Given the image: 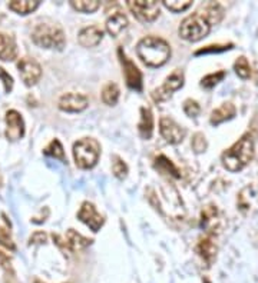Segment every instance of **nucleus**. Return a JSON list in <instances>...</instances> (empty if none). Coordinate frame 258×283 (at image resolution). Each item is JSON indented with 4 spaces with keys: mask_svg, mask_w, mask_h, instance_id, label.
I'll return each instance as SVG.
<instances>
[{
    "mask_svg": "<svg viewBox=\"0 0 258 283\" xmlns=\"http://www.w3.org/2000/svg\"><path fill=\"white\" fill-rule=\"evenodd\" d=\"M0 245L4 246L6 249L14 250V243L12 236H10V232L4 227H0Z\"/></svg>",
    "mask_w": 258,
    "mask_h": 283,
    "instance_id": "473e14b6",
    "label": "nucleus"
},
{
    "mask_svg": "<svg viewBox=\"0 0 258 283\" xmlns=\"http://www.w3.org/2000/svg\"><path fill=\"white\" fill-rule=\"evenodd\" d=\"M119 99V87L116 83H108L102 90V102L108 106H114Z\"/></svg>",
    "mask_w": 258,
    "mask_h": 283,
    "instance_id": "b1692460",
    "label": "nucleus"
},
{
    "mask_svg": "<svg viewBox=\"0 0 258 283\" xmlns=\"http://www.w3.org/2000/svg\"><path fill=\"white\" fill-rule=\"evenodd\" d=\"M231 46H232V44H228V46H219V44H216V46H207V47H204V49H200V50L197 52V55H202V53H218V52H224V50H228V49H231Z\"/></svg>",
    "mask_w": 258,
    "mask_h": 283,
    "instance_id": "f704fd0d",
    "label": "nucleus"
},
{
    "mask_svg": "<svg viewBox=\"0 0 258 283\" xmlns=\"http://www.w3.org/2000/svg\"><path fill=\"white\" fill-rule=\"evenodd\" d=\"M210 30H211V25L198 10L182 20L179 26V36L188 42H198L210 33Z\"/></svg>",
    "mask_w": 258,
    "mask_h": 283,
    "instance_id": "39448f33",
    "label": "nucleus"
},
{
    "mask_svg": "<svg viewBox=\"0 0 258 283\" xmlns=\"http://www.w3.org/2000/svg\"><path fill=\"white\" fill-rule=\"evenodd\" d=\"M254 157V138L251 133H245L237 143H234L228 150H225L221 160L224 168L229 172H240L244 169Z\"/></svg>",
    "mask_w": 258,
    "mask_h": 283,
    "instance_id": "f257e3e1",
    "label": "nucleus"
},
{
    "mask_svg": "<svg viewBox=\"0 0 258 283\" xmlns=\"http://www.w3.org/2000/svg\"><path fill=\"white\" fill-rule=\"evenodd\" d=\"M17 57V44L13 36L0 33V59L3 62H12Z\"/></svg>",
    "mask_w": 258,
    "mask_h": 283,
    "instance_id": "2eb2a0df",
    "label": "nucleus"
},
{
    "mask_svg": "<svg viewBox=\"0 0 258 283\" xmlns=\"http://www.w3.org/2000/svg\"><path fill=\"white\" fill-rule=\"evenodd\" d=\"M0 79H1V82H3V86H4L6 93H9V92L13 89V79H12V76L4 71V69L0 68Z\"/></svg>",
    "mask_w": 258,
    "mask_h": 283,
    "instance_id": "72a5a7b5",
    "label": "nucleus"
},
{
    "mask_svg": "<svg viewBox=\"0 0 258 283\" xmlns=\"http://www.w3.org/2000/svg\"><path fill=\"white\" fill-rule=\"evenodd\" d=\"M9 283H16V282H14L13 279H12V281H9Z\"/></svg>",
    "mask_w": 258,
    "mask_h": 283,
    "instance_id": "e433bc0d",
    "label": "nucleus"
},
{
    "mask_svg": "<svg viewBox=\"0 0 258 283\" xmlns=\"http://www.w3.org/2000/svg\"><path fill=\"white\" fill-rule=\"evenodd\" d=\"M224 77H225V71H216V73H211V74L205 76V77L201 80V86L205 87V89H211V87H214L218 82H221Z\"/></svg>",
    "mask_w": 258,
    "mask_h": 283,
    "instance_id": "c85d7f7f",
    "label": "nucleus"
},
{
    "mask_svg": "<svg viewBox=\"0 0 258 283\" xmlns=\"http://www.w3.org/2000/svg\"><path fill=\"white\" fill-rule=\"evenodd\" d=\"M191 144H192V149L195 150V153H202V152H205V150H207V146H208L207 139H205V136H204L202 133H195L194 138H192Z\"/></svg>",
    "mask_w": 258,
    "mask_h": 283,
    "instance_id": "7c9ffc66",
    "label": "nucleus"
},
{
    "mask_svg": "<svg viewBox=\"0 0 258 283\" xmlns=\"http://www.w3.org/2000/svg\"><path fill=\"white\" fill-rule=\"evenodd\" d=\"M103 39V32L98 26H87L79 32L78 42L84 47H96Z\"/></svg>",
    "mask_w": 258,
    "mask_h": 283,
    "instance_id": "4468645a",
    "label": "nucleus"
},
{
    "mask_svg": "<svg viewBox=\"0 0 258 283\" xmlns=\"http://www.w3.org/2000/svg\"><path fill=\"white\" fill-rule=\"evenodd\" d=\"M197 252L202 256L208 263H211L214 260L215 255H216V246L211 239H202L197 246Z\"/></svg>",
    "mask_w": 258,
    "mask_h": 283,
    "instance_id": "4be33fe9",
    "label": "nucleus"
},
{
    "mask_svg": "<svg viewBox=\"0 0 258 283\" xmlns=\"http://www.w3.org/2000/svg\"><path fill=\"white\" fill-rule=\"evenodd\" d=\"M35 283H42V282H39V281H35Z\"/></svg>",
    "mask_w": 258,
    "mask_h": 283,
    "instance_id": "58836bf2",
    "label": "nucleus"
},
{
    "mask_svg": "<svg viewBox=\"0 0 258 283\" xmlns=\"http://www.w3.org/2000/svg\"><path fill=\"white\" fill-rule=\"evenodd\" d=\"M128 26V17L121 12H115L106 20V32L111 36H119L121 32H124Z\"/></svg>",
    "mask_w": 258,
    "mask_h": 283,
    "instance_id": "dca6fc26",
    "label": "nucleus"
},
{
    "mask_svg": "<svg viewBox=\"0 0 258 283\" xmlns=\"http://www.w3.org/2000/svg\"><path fill=\"white\" fill-rule=\"evenodd\" d=\"M184 112H185L189 117H195V116H198L201 112V107L200 105H198V102H195V100L192 99L185 100V103H184Z\"/></svg>",
    "mask_w": 258,
    "mask_h": 283,
    "instance_id": "2f4dec72",
    "label": "nucleus"
},
{
    "mask_svg": "<svg viewBox=\"0 0 258 283\" xmlns=\"http://www.w3.org/2000/svg\"><path fill=\"white\" fill-rule=\"evenodd\" d=\"M0 186H1V176H0Z\"/></svg>",
    "mask_w": 258,
    "mask_h": 283,
    "instance_id": "4c0bfd02",
    "label": "nucleus"
},
{
    "mask_svg": "<svg viewBox=\"0 0 258 283\" xmlns=\"http://www.w3.org/2000/svg\"><path fill=\"white\" fill-rule=\"evenodd\" d=\"M39 1L36 0H13L9 3V9L17 14H29L39 7Z\"/></svg>",
    "mask_w": 258,
    "mask_h": 283,
    "instance_id": "412c9836",
    "label": "nucleus"
},
{
    "mask_svg": "<svg viewBox=\"0 0 258 283\" xmlns=\"http://www.w3.org/2000/svg\"><path fill=\"white\" fill-rule=\"evenodd\" d=\"M184 86V73L181 71H173L165 79V82L162 83V86H159L158 89H155L152 92V99L161 103V102H165L172 96L173 92H176L178 89H181Z\"/></svg>",
    "mask_w": 258,
    "mask_h": 283,
    "instance_id": "423d86ee",
    "label": "nucleus"
},
{
    "mask_svg": "<svg viewBox=\"0 0 258 283\" xmlns=\"http://www.w3.org/2000/svg\"><path fill=\"white\" fill-rule=\"evenodd\" d=\"M6 136L10 141H19L25 135V122L17 110H9L6 113Z\"/></svg>",
    "mask_w": 258,
    "mask_h": 283,
    "instance_id": "9b49d317",
    "label": "nucleus"
},
{
    "mask_svg": "<svg viewBox=\"0 0 258 283\" xmlns=\"http://www.w3.org/2000/svg\"><path fill=\"white\" fill-rule=\"evenodd\" d=\"M191 0H164V6L172 12H184L188 7H191Z\"/></svg>",
    "mask_w": 258,
    "mask_h": 283,
    "instance_id": "cd10ccee",
    "label": "nucleus"
},
{
    "mask_svg": "<svg viewBox=\"0 0 258 283\" xmlns=\"http://www.w3.org/2000/svg\"><path fill=\"white\" fill-rule=\"evenodd\" d=\"M59 109L65 112H82L89 105V100L81 93H66L59 99Z\"/></svg>",
    "mask_w": 258,
    "mask_h": 283,
    "instance_id": "ddd939ff",
    "label": "nucleus"
},
{
    "mask_svg": "<svg viewBox=\"0 0 258 283\" xmlns=\"http://www.w3.org/2000/svg\"><path fill=\"white\" fill-rule=\"evenodd\" d=\"M159 132L162 135V138L167 142H170L172 144H176L185 138V129L179 126L173 119L164 116L159 122Z\"/></svg>",
    "mask_w": 258,
    "mask_h": 283,
    "instance_id": "9d476101",
    "label": "nucleus"
},
{
    "mask_svg": "<svg viewBox=\"0 0 258 283\" xmlns=\"http://www.w3.org/2000/svg\"><path fill=\"white\" fill-rule=\"evenodd\" d=\"M32 39L38 46L44 49H57L62 50L65 47V33L55 23H41L32 32Z\"/></svg>",
    "mask_w": 258,
    "mask_h": 283,
    "instance_id": "7ed1b4c3",
    "label": "nucleus"
},
{
    "mask_svg": "<svg viewBox=\"0 0 258 283\" xmlns=\"http://www.w3.org/2000/svg\"><path fill=\"white\" fill-rule=\"evenodd\" d=\"M112 172H114V175L118 179H125L127 175H128V166H127V163H125L121 157L115 156L114 165H112Z\"/></svg>",
    "mask_w": 258,
    "mask_h": 283,
    "instance_id": "c756f323",
    "label": "nucleus"
},
{
    "mask_svg": "<svg viewBox=\"0 0 258 283\" xmlns=\"http://www.w3.org/2000/svg\"><path fill=\"white\" fill-rule=\"evenodd\" d=\"M72 7L78 12H85V13H92L99 7L98 0H73L71 1Z\"/></svg>",
    "mask_w": 258,
    "mask_h": 283,
    "instance_id": "393cba45",
    "label": "nucleus"
},
{
    "mask_svg": "<svg viewBox=\"0 0 258 283\" xmlns=\"http://www.w3.org/2000/svg\"><path fill=\"white\" fill-rule=\"evenodd\" d=\"M139 133L143 139H151L154 133V116L149 107H141V122L138 125Z\"/></svg>",
    "mask_w": 258,
    "mask_h": 283,
    "instance_id": "6ab92c4d",
    "label": "nucleus"
},
{
    "mask_svg": "<svg viewBox=\"0 0 258 283\" xmlns=\"http://www.w3.org/2000/svg\"><path fill=\"white\" fill-rule=\"evenodd\" d=\"M100 155V144L92 138H85L73 144V157L81 169H92Z\"/></svg>",
    "mask_w": 258,
    "mask_h": 283,
    "instance_id": "20e7f679",
    "label": "nucleus"
},
{
    "mask_svg": "<svg viewBox=\"0 0 258 283\" xmlns=\"http://www.w3.org/2000/svg\"><path fill=\"white\" fill-rule=\"evenodd\" d=\"M129 10L141 22H152L159 16V3L155 0H128Z\"/></svg>",
    "mask_w": 258,
    "mask_h": 283,
    "instance_id": "0eeeda50",
    "label": "nucleus"
},
{
    "mask_svg": "<svg viewBox=\"0 0 258 283\" xmlns=\"http://www.w3.org/2000/svg\"><path fill=\"white\" fill-rule=\"evenodd\" d=\"M78 217L81 222H84L86 226H89L93 232H98L100 227L103 226V217L100 216L96 208L89 203V202H85L81 208V211L78 213Z\"/></svg>",
    "mask_w": 258,
    "mask_h": 283,
    "instance_id": "f8f14e48",
    "label": "nucleus"
},
{
    "mask_svg": "<svg viewBox=\"0 0 258 283\" xmlns=\"http://www.w3.org/2000/svg\"><path fill=\"white\" fill-rule=\"evenodd\" d=\"M66 243H68V246H69V249H71L72 252V250L85 249V248H87L92 243V241L85 238V236H82L81 233L75 232L73 229H69L68 233H66Z\"/></svg>",
    "mask_w": 258,
    "mask_h": 283,
    "instance_id": "aec40b11",
    "label": "nucleus"
},
{
    "mask_svg": "<svg viewBox=\"0 0 258 283\" xmlns=\"http://www.w3.org/2000/svg\"><path fill=\"white\" fill-rule=\"evenodd\" d=\"M43 153L46 156H52V157H55V159H60L62 162H66L63 146H62V143L57 141V139L50 142L49 146L43 150Z\"/></svg>",
    "mask_w": 258,
    "mask_h": 283,
    "instance_id": "a878e982",
    "label": "nucleus"
},
{
    "mask_svg": "<svg viewBox=\"0 0 258 283\" xmlns=\"http://www.w3.org/2000/svg\"><path fill=\"white\" fill-rule=\"evenodd\" d=\"M17 71L25 85H36L42 76V68L33 57H22L17 63Z\"/></svg>",
    "mask_w": 258,
    "mask_h": 283,
    "instance_id": "1a4fd4ad",
    "label": "nucleus"
},
{
    "mask_svg": "<svg viewBox=\"0 0 258 283\" xmlns=\"http://www.w3.org/2000/svg\"><path fill=\"white\" fill-rule=\"evenodd\" d=\"M234 71H235V73H237L240 77H243V79H247V77L251 76V66H250L248 60L244 56L238 57V59L235 60V63H234Z\"/></svg>",
    "mask_w": 258,
    "mask_h": 283,
    "instance_id": "bb28decb",
    "label": "nucleus"
},
{
    "mask_svg": "<svg viewBox=\"0 0 258 283\" xmlns=\"http://www.w3.org/2000/svg\"><path fill=\"white\" fill-rule=\"evenodd\" d=\"M237 113V109H235V106L231 103V102H227V103H222L218 109H215L214 112L211 113V123L213 125H219V123H222V122H225V120H229V119H232L234 116Z\"/></svg>",
    "mask_w": 258,
    "mask_h": 283,
    "instance_id": "f3484780",
    "label": "nucleus"
},
{
    "mask_svg": "<svg viewBox=\"0 0 258 283\" xmlns=\"http://www.w3.org/2000/svg\"><path fill=\"white\" fill-rule=\"evenodd\" d=\"M0 266L3 268L4 270H10L12 272V265H10V259H9V256L4 255L1 250H0Z\"/></svg>",
    "mask_w": 258,
    "mask_h": 283,
    "instance_id": "c9c22d12",
    "label": "nucleus"
},
{
    "mask_svg": "<svg viewBox=\"0 0 258 283\" xmlns=\"http://www.w3.org/2000/svg\"><path fill=\"white\" fill-rule=\"evenodd\" d=\"M136 52L146 66L159 68L168 62L171 56V46L161 37L148 36L138 43Z\"/></svg>",
    "mask_w": 258,
    "mask_h": 283,
    "instance_id": "f03ea898",
    "label": "nucleus"
},
{
    "mask_svg": "<svg viewBox=\"0 0 258 283\" xmlns=\"http://www.w3.org/2000/svg\"><path fill=\"white\" fill-rule=\"evenodd\" d=\"M118 56L121 60V65L124 68V76L127 80V85L133 90H141L142 89V73L135 66V63L127 57L124 50L119 47L118 49Z\"/></svg>",
    "mask_w": 258,
    "mask_h": 283,
    "instance_id": "6e6552de",
    "label": "nucleus"
},
{
    "mask_svg": "<svg viewBox=\"0 0 258 283\" xmlns=\"http://www.w3.org/2000/svg\"><path fill=\"white\" fill-rule=\"evenodd\" d=\"M155 168L162 173H167V175H172L173 177H181V173L179 170L175 168V165L172 163L171 160L167 157V156L161 155L158 156L157 160H155Z\"/></svg>",
    "mask_w": 258,
    "mask_h": 283,
    "instance_id": "5701e85b",
    "label": "nucleus"
},
{
    "mask_svg": "<svg viewBox=\"0 0 258 283\" xmlns=\"http://www.w3.org/2000/svg\"><path fill=\"white\" fill-rule=\"evenodd\" d=\"M200 12L202 13V16L207 19V22L213 26V25H216L221 22V19L224 17V9L221 4L218 3H207L204 4L200 9Z\"/></svg>",
    "mask_w": 258,
    "mask_h": 283,
    "instance_id": "a211bd4d",
    "label": "nucleus"
}]
</instances>
